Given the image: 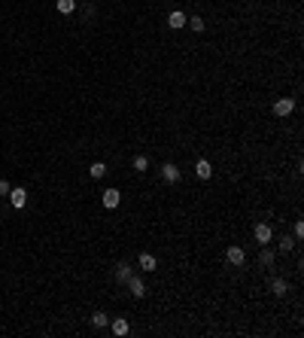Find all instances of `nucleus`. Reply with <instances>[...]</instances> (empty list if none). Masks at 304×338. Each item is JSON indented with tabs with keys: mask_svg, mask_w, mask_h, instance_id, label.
I'll return each mask as SVG.
<instances>
[{
	"mask_svg": "<svg viewBox=\"0 0 304 338\" xmlns=\"http://www.w3.org/2000/svg\"><path fill=\"white\" fill-rule=\"evenodd\" d=\"M161 177L167 180V183H179V168H176L174 162H167V165L161 168Z\"/></svg>",
	"mask_w": 304,
	"mask_h": 338,
	"instance_id": "nucleus-7",
	"label": "nucleus"
},
{
	"mask_svg": "<svg viewBox=\"0 0 304 338\" xmlns=\"http://www.w3.org/2000/svg\"><path fill=\"white\" fill-rule=\"evenodd\" d=\"M119 201H122V195H119V189H107L104 192V207H119Z\"/></svg>",
	"mask_w": 304,
	"mask_h": 338,
	"instance_id": "nucleus-9",
	"label": "nucleus"
},
{
	"mask_svg": "<svg viewBox=\"0 0 304 338\" xmlns=\"http://www.w3.org/2000/svg\"><path fill=\"white\" fill-rule=\"evenodd\" d=\"M277 247H280V253H289V250H295V238H289V235H283Z\"/></svg>",
	"mask_w": 304,
	"mask_h": 338,
	"instance_id": "nucleus-16",
	"label": "nucleus"
},
{
	"mask_svg": "<svg viewBox=\"0 0 304 338\" xmlns=\"http://www.w3.org/2000/svg\"><path fill=\"white\" fill-rule=\"evenodd\" d=\"M9 204H13L16 210H21V207H25L28 204V192H25V189H9Z\"/></svg>",
	"mask_w": 304,
	"mask_h": 338,
	"instance_id": "nucleus-2",
	"label": "nucleus"
},
{
	"mask_svg": "<svg viewBox=\"0 0 304 338\" xmlns=\"http://www.w3.org/2000/svg\"><path fill=\"white\" fill-rule=\"evenodd\" d=\"M186 21H189V16L183 13V9H174L171 16H167V28H174V31H179V28H186Z\"/></svg>",
	"mask_w": 304,
	"mask_h": 338,
	"instance_id": "nucleus-3",
	"label": "nucleus"
},
{
	"mask_svg": "<svg viewBox=\"0 0 304 338\" xmlns=\"http://www.w3.org/2000/svg\"><path fill=\"white\" fill-rule=\"evenodd\" d=\"M195 174H198L201 180H210V177H213V165H210L207 159H201V162L195 165Z\"/></svg>",
	"mask_w": 304,
	"mask_h": 338,
	"instance_id": "nucleus-10",
	"label": "nucleus"
},
{
	"mask_svg": "<svg viewBox=\"0 0 304 338\" xmlns=\"http://www.w3.org/2000/svg\"><path fill=\"white\" fill-rule=\"evenodd\" d=\"M292 238H295V241H301V238H304V222H301V220L295 222V229H292Z\"/></svg>",
	"mask_w": 304,
	"mask_h": 338,
	"instance_id": "nucleus-21",
	"label": "nucleus"
},
{
	"mask_svg": "<svg viewBox=\"0 0 304 338\" xmlns=\"http://www.w3.org/2000/svg\"><path fill=\"white\" fill-rule=\"evenodd\" d=\"M146 168H149V159H146V155H137V159H134V171H146Z\"/></svg>",
	"mask_w": 304,
	"mask_h": 338,
	"instance_id": "nucleus-20",
	"label": "nucleus"
},
{
	"mask_svg": "<svg viewBox=\"0 0 304 338\" xmlns=\"http://www.w3.org/2000/svg\"><path fill=\"white\" fill-rule=\"evenodd\" d=\"M110 329H112V335H128V320L125 317H116V320H110Z\"/></svg>",
	"mask_w": 304,
	"mask_h": 338,
	"instance_id": "nucleus-8",
	"label": "nucleus"
},
{
	"mask_svg": "<svg viewBox=\"0 0 304 338\" xmlns=\"http://www.w3.org/2000/svg\"><path fill=\"white\" fill-rule=\"evenodd\" d=\"M225 256H228V262H231L234 268H243V262H246V253L240 250L238 244H234V247H228V253H225Z\"/></svg>",
	"mask_w": 304,
	"mask_h": 338,
	"instance_id": "nucleus-4",
	"label": "nucleus"
},
{
	"mask_svg": "<svg viewBox=\"0 0 304 338\" xmlns=\"http://www.w3.org/2000/svg\"><path fill=\"white\" fill-rule=\"evenodd\" d=\"M271 292H274V296H286V292H289V284H286L283 277H274V280H271Z\"/></svg>",
	"mask_w": 304,
	"mask_h": 338,
	"instance_id": "nucleus-12",
	"label": "nucleus"
},
{
	"mask_svg": "<svg viewBox=\"0 0 304 338\" xmlns=\"http://www.w3.org/2000/svg\"><path fill=\"white\" fill-rule=\"evenodd\" d=\"M76 9V0H58V13H64V16H70Z\"/></svg>",
	"mask_w": 304,
	"mask_h": 338,
	"instance_id": "nucleus-19",
	"label": "nucleus"
},
{
	"mask_svg": "<svg viewBox=\"0 0 304 338\" xmlns=\"http://www.w3.org/2000/svg\"><path fill=\"white\" fill-rule=\"evenodd\" d=\"M92 326H95V329H104V326H110V317L104 311H95L92 314Z\"/></svg>",
	"mask_w": 304,
	"mask_h": 338,
	"instance_id": "nucleus-14",
	"label": "nucleus"
},
{
	"mask_svg": "<svg viewBox=\"0 0 304 338\" xmlns=\"http://www.w3.org/2000/svg\"><path fill=\"white\" fill-rule=\"evenodd\" d=\"M155 256L152 253H140V271H155Z\"/></svg>",
	"mask_w": 304,
	"mask_h": 338,
	"instance_id": "nucleus-11",
	"label": "nucleus"
},
{
	"mask_svg": "<svg viewBox=\"0 0 304 338\" xmlns=\"http://www.w3.org/2000/svg\"><path fill=\"white\" fill-rule=\"evenodd\" d=\"M253 235H256L258 244H271V238H274V232H271V225H268V222H258Z\"/></svg>",
	"mask_w": 304,
	"mask_h": 338,
	"instance_id": "nucleus-5",
	"label": "nucleus"
},
{
	"mask_svg": "<svg viewBox=\"0 0 304 338\" xmlns=\"http://www.w3.org/2000/svg\"><path fill=\"white\" fill-rule=\"evenodd\" d=\"M125 284H128V289H131V296H137V299H143V296H146V284H143L140 277H134V274H131Z\"/></svg>",
	"mask_w": 304,
	"mask_h": 338,
	"instance_id": "nucleus-6",
	"label": "nucleus"
},
{
	"mask_svg": "<svg viewBox=\"0 0 304 338\" xmlns=\"http://www.w3.org/2000/svg\"><path fill=\"white\" fill-rule=\"evenodd\" d=\"M131 274H134V268H131L128 262H119V265H116V280H122V284H125Z\"/></svg>",
	"mask_w": 304,
	"mask_h": 338,
	"instance_id": "nucleus-13",
	"label": "nucleus"
},
{
	"mask_svg": "<svg viewBox=\"0 0 304 338\" xmlns=\"http://www.w3.org/2000/svg\"><path fill=\"white\" fill-rule=\"evenodd\" d=\"M88 174H92V180H100V177L107 174V165H104V162H95V165H92V171H88Z\"/></svg>",
	"mask_w": 304,
	"mask_h": 338,
	"instance_id": "nucleus-18",
	"label": "nucleus"
},
{
	"mask_svg": "<svg viewBox=\"0 0 304 338\" xmlns=\"http://www.w3.org/2000/svg\"><path fill=\"white\" fill-rule=\"evenodd\" d=\"M186 25H189V28H192L195 34H201V31H204V28H207V25H204V18H201V16H192V18H189V21H186Z\"/></svg>",
	"mask_w": 304,
	"mask_h": 338,
	"instance_id": "nucleus-17",
	"label": "nucleus"
},
{
	"mask_svg": "<svg viewBox=\"0 0 304 338\" xmlns=\"http://www.w3.org/2000/svg\"><path fill=\"white\" fill-rule=\"evenodd\" d=\"M0 195H9V183L6 180H0Z\"/></svg>",
	"mask_w": 304,
	"mask_h": 338,
	"instance_id": "nucleus-22",
	"label": "nucleus"
},
{
	"mask_svg": "<svg viewBox=\"0 0 304 338\" xmlns=\"http://www.w3.org/2000/svg\"><path fill=\"white\" fill-rule=\"evenodd\" d=\"M295 110V98H280L277 104H274V116H280V119H286L289 113Z\"/></svg>",
	"mask_w": 304,
	"mask_h": 338,
	"instance_id": "nucleus-1",
	"label": "nucleus"
},
{
	"mask_svg": "<svg viewBox=\"0 0 304 338\" xmlns=\"http://www.w3.org/2000/svg\"><path fill=\"white\" fill-rule=\"evenodd\" d=\"M258 262H262L265 268H271V265H274V250H268V247L262 244V253H258Z\"/></svg>",
	"mask_w": 304,
	"mask_h": 338,
	"instance_id": "nucleus-15",
	"label": "nucleus"
}]
</instances>
